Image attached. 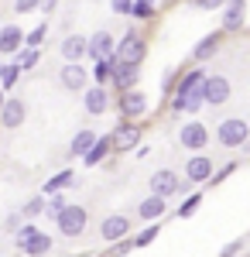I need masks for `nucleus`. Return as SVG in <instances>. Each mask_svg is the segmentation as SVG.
<instances>
[{"mask_svg": "<svg viewBox=\"0 0 250 257\" xmlns=\"http://www.w3.org/2000/svg\"><path fill=\"white\" fill-rule=\"evenodd\" d=\"M206 79L209 72L202 65H192L178 76V86L172 93V113H182V117H195L202 106H206Z\"/></svg>", "mask_w": 250, "mask_h": 257, "instance_id": "f257e3e1", "label": "nucleus"}, {"mask_svg": "<svg viewBox=\"0 0 250 257\" xmlns=\"http://www.w3.org/2000/svg\"><path fill=\"white\" fill-rule=\"evenodd\" d=\"M216 144L226 151H243L250 144V123L243 117H226L216 123Z\"/></svg>", "mask_w": 250, "mask_h": 257, "instance_id": "f03ea898", "label": "nucleus"}, {"mask_svg": "<svg viewBox=\"0 0 250 257\" xmlns=\"http://www.w3.org/2000/svg\"><path fill=\"white\" fill-rule=\"evenodd\" d=\"M144 59H148V38L137 31V28H131L123 38H120V45H116V59L120 65H144Z\"/></svg>", "mask_w": 250, "mask_h": 257, "instance_id": "7ed1b4c3", "label": "nucleus"}, {"mask_svg": "<svg viewBox=\"0 0 250 257\" xmlns=\"http://www.w3.org/2000/svg\"><path fill=\"white\" fill-rule=\"evenodd\" d=\"M18 247H21L24 257H45L52 247H55V240H52V233L38 230L35 223H24V230L18 233Z\"/></svg>", "mask_w": 250, "mask_h": 257, "instance_id": "20e7f679", "label": "nucleus"}, {"mask_svg": "<svg viewBox=\"0 0 250 257\" xmlns=\"http://www.w3.org/2000/svg\"><path fill=\"white\" fill-rule=\"evenodd\" d=\"M209 141H212V131L202 120H185V123L178 127V144H182L185 151H192V155H206Z\"/></svg>", "mask_w": 250, "mask_h": 257, "instance_id": "39448f33", "label": "nucleus"}, {"mask_svg": "<svg viewBox=\"0 0 250 257\" xmlns=\"http://www.w3.org/2000/svg\"><path fill=\"white\" fill-rule=\"evenodd\" d=\"M86 226H89V213H86V206H76V202H72V206H69V209L55 219V230L65 240L82 237V233H86Z\"/></svg>", "mask_w": 250, "mask_h": 257, "instance_id": "423d86ee", "label": "nucleus"}, {"mask_svg": "<svg viewBox=\"0 0 250 257\" xmlns=\"http://www.w3.org/2000/svg\"><path fill=\"white\" fill-rule=\"evenodd\" d=\"M148 189H151V196H161V199H172L178 192H185L189 185H185V178L172 172V168H158L151 178H148Z\"/></svg>", "mask_w": 250, "mask_h": 257, "instance_id": "0eeeda50", "label": "nucleus"}, {"mask_svg": "<svg viewBox=\"0 0 250 257\" xmlns=\"http://www.w3.org/2000/svg\"><path fill=\"white\" fill-rule=\"evenodd\" d=\"M110 141H113V155H131V151H141V123H131V120H120L113 127V134H110Z\"/></svg>", "mask_w": 250, "mask_h": 257, "instance_id": "6e6552de", "label": "nucleus"}, {"mask_svg": "<svg viewBox=\"0 0 250 257\" xmlns=\"http://www.w3.org/2000/svg\"><path fill=\"white\" fill-rule=\"evenodd\" d=\"M148 110H151V103H148V96H144V89H131V93H123V96L116 99L120 120L141 123V117H148Z\"/></svg>", "mask_w": 250, "mask_h": 257, "instance_id": "1a4fd4ad", "label": "nucleus"}, {"mask_svg": "<svg viewBox=\"0 0 250 257\" xmlns=\"http://www.w3.org/2000/svg\"><path fill=\"white\" fill-rule=\"evenodd\" d=\"M212 175H216V161L209 155H192L185 161V185H209Z\"/></svg>", "mask_w": 250, "mask_h": 257, "instance_id": "9d476101", "label": "nucleus"}, {"mask_svg": "<svg viewBox=\"0 0 250 257\" xmlns=\"http://www.w3.org/2000/svg\"><path fill=\"white\" fill-rule=\"evenodd\" d=\"M116 45H120V41H116L106 28L93 31V35H89V62H93V65H96V62H113L116 59Z\"/></svg>", "mask_w": 250, "mask_h": 257, "instance_id": "9b49d317", "label": "nucleus"}, {"mask_svg": "<svg viewBox=\"0 0 250 257\" xmlns=\"http://www.w3.org/2000/svg\"><path fill=\"white\" fill-rule=\"evenodd\" d=\"M131 230H134V223H131V216H123V213H113V216L99 219V240H106V243L131 240Z\"/></svg>", "mask_w": 250, "mask_h": 257, "instance_id": "f8f14e48", "label": "nucleus"}, {"mask_svg": "<svg viewBox=\"0 0 250 257\" xmlns=\"http://www.w3.org/2000/svg\"><path fill=\"white\" fill-rule=\"evenodd\" d=\"M58 55L65 59V65H82V59H89V35H65L58 45Z\"/></svg>", "mask_w": 250, "mask_h": 257, "instance_id": "ddd939ff", "label": "nucleus"}, {"mask_svg": "<svg viewBox=\"0 0 250 257\" xmlns=\"http://www.w3.org/2000/svg\"><path fill=\"white\" fill-rule=\"evenodd\" d=\"M58 82L69 93H86L89 82H93V69H86V65H62L58 69Z\"/></svg>", "mask_w": 250, "mask_h": 257, "instance_id": "4468645a", "label": "nucleus"}, {"mask_svg": "<svg viewBox=\"0 0 250 257\" xmlns=\"http://www.w3.org/2000/svg\"><path fill=\"white\" fill-rule=\"evenodd\" d=\"M243 28H247V4H243V0H230V4L223 7L219 31H223V35H236V31H243Z\"/></svg>", "mask_w": 250, "mask_h": 257, "instance_id": "2eb2a0df", "label": "nucleus"}, {"mask_svg": "<svg viewBox=\"0 0 250 257\" xmlns=\"http://www.w3.org/2000/svg\"><path fill=\"white\" fill-rule=\"evenodd\" d=\"M24 41H28V31L21 24H4L0 28V55H21Z\"/></svg>", "mask_w": 250, "mask_h": 257, "instance_id": "dca6fc26", "label": "nucleus"}, {"mask_svg": "<svg viewBox=\"0 0 250 257\" xmlns=\"http://www.w3.org/2000/svg\"><path fill=\"white\" fill-rule=\"evenodd\" d=\"M82 110H86L89 117H103V113L110 110V89H106V86H89V89L82 93Z\"/></svg>", "mask_w": 250, "mask_h": 257, "instance_id": "f3484780", "label": "nucleus"}, {"mask_svg": "<svg viewBox=\"0 0 250 257\" xmlns=\"http://www.w3.org/2000/svg\"><path fill=\"white\" fill-rule=\"evenodd\" d=\"M233 96V82L226 76H209L206 79V106H223Z\"/></svg>", "mask_w": 250, "mask_h": 257, "instance_id": "a211bd4d", "label": "nucleus"}, {"mask_svg": "<svg viewBox=\"0 0 250 257\" xmlns=\"http://www.w3.org/2000/svg\"><path fill=\"white\" fill-rule=\"evenodd\" d=\"M137 82H141V69L137 65H120V62H113V82L110 86H113L120 96L137 89Z\"/></svg>", "mask_w": 250, "mask_h": 257, "instance_id": "6ab92c4d", "label": "nucleus"}, {"mask_svg": "<svg viewBox=\"0 0 250 257\" xmlns=\"http://www.w3.org/2000/svg\"><path fill=\"white\" fill-rule=\"evenodd\" d=\"M24 120H28V106H24V99L11 96V99H7V106L0 110V127H4V131H18Z\"/></svg>", "mask_w": 250, "mask_h": 257, "instance_id": "aec40b11", "label": "nucleus"}, {"mask_svg": "<svg viewBox=\"0 0 250 257\" xmlns=\"http://www.w3.org/2000/svg\"><path fill=\"white\" fill-rule=\"evenodd\" d=\"M165 209H168V199H161V196H144L141 202H137V219H144L148 226H151V223H161Z\"/></svg>", "mask_w": 250, "mask_h": 257, "instance_id": "412c9836", "label": "nucleus"}, {"mask_svg": "<svg viewBox=\"0 0 250 257\" xmlns=\"http://www.w3.org/2000/svg\"><path fill=\"white\" fill-rule=\"evenodd\" d=\"M219 45H223V31H209V35H202V38L195 41V48H192V62H195V65L209 62L212 55L219 52Z\"/></svg>", "mask_w": 250, "mask_h": 257, "instance_id": "4be33fe9", "label": "nucleus"}, {"mask_svg": "<svg viewBox=\"0 0 250 257\" xmlns=\"http://www.w3.org/2000/svg\"><path fill=\"white\" fill-rule=\"evenodd\" d=\"M99 138H103V134L89 131V127L76 131V138H72V144H69V155H72V158H82V161H86V155L96 148V141H99Z\"/></svg>", "mask_w": 250, "mask_h": 257, "instance_id": "5701e85b", "label": "nucleus"}, {"mask_svg": "<svg viewBox=\"0 0 250 257\" xmlns=\"http://www.w3.org/2000/svg\"><path fill=\"white\" fill-rule=\"evenodd\" d=\"M72 182H76V168H65V172H58V175H52L45 185H41V196H62L65 189H72Z\"/></svg>", "mask_w": 250, "mask_h": 257, "instance_id": "b1692460", "label": "nucleus"}, {"mask_svg": "<svg viewBox=\"0 0 250 257\" xmlns=\"http://www.w3.org/2000/svg\"><path fill=\"white\" fill-rule=\"evenodd\" d=\"M110 155H113V141H110V134H103V138L96 141V148L86 155V161H82V165H86V168H96L99 161H106Z\"/></svg>", "mask_w": 250, "mask_h": 257, "instance_id": "393cba45", "label": "nucleus"}, {"mask_svg": "<svg viewBox=\"0 0 250 257\" xmlns=\"http://www.w3.org/2000/svg\"><path fill=\"white\" fill-rule=\"evenodd\" d=\"M18 79H21L18 62H0V89H4V93H11V89L18 86Z\"/></svg>", "mask_w": 250, "mask_h": 257, "instance_id": "a878e982", "label": "nucleus"}, {"mask_svg": "<svg viewBox=\"0 0 250 257\" xmlns=\"http://www.w3.org/2000/svg\"><path fill=\"white\" fill-rule=\"evenodd\" d=\"M113 82V62H96L93 65V86H110Z\"/></svg>", "mask_w": 250, "mask_h": 257, "instance_id": "bb28decb", "label": "nucleus"}, {"mask_svg": "<svg viewBox=\"0 0 250 257\" xmlns=\"http://www.w3.org/2000/svg\"><path fill=\"white\" fill-rule=\"evenodd\" d=\"M69 206H72V202L65 199V192H62V196H48V206H45V216H48V219H58L62 213H65V209H69Z\"/></svg>", "mask_w": 250, "mask_h": 257, "instance_id": "cd10ccee", "label": "nucleus"}, {"mask_svg": "<svg viewBox=\"0 0 250 257\" xmlns=\"http://www.w3.org/2000/svg\"><path fill=\"white\" fill-rule=\"evenodd\" d=\"M161 233V223H151V226H144V230H137L134 233V247H151L154 240Z\"/></svg>", "mask_w": 250, "mask_h": 257, "instance_id": "c85d7f7f", "label": "nucleus"}, {"mask_svg": "<svg viewBox=\"0 0 250 257\" xmlns=\"http://www.w3.org/2000/svg\"><path fill=\"white\" fill-rule=\"evenodd\" d=\"M45 206H48V199L35 196V199H28V202L21 206V213H24V219H35V216H45Z\"/></svg>", "mask_w": 250, "mask_h": 257, "instance_id": "c756f323", "label": "nucleus"}, {"mask_svg": "<svg viewBox=\"0 0 250 257\" xmlns=\"http://www.w3.org/2000/svg\"><path fill=\"white\" fill-rule=\"evenodd\" d=\"M45 41H48V21L28 31V41H24V48H38V52H41V45H45Z\"/></svg>", "mask_w": 250, "mask_h": 257, "instance_id": "7c9ffc66", "label": "nucleus"}, {"mask_svg": "<svg viewBox=\"0 0 250 257\" xmlns=\"http://www.w3.org/2000/svg\"><path fill=\"white\" fill-rule=\"evenodd\" d=\"M14 62H18V69H21V72H31V69H35V65L41 62V52H38V48H24V52H21V55H18Z\"/></svg>", "mask_w": 250, "mask_h": 257, "instance_id": "2f4dec72", "label": "nucleus"}, {"mask_svg": "<svg viewBox=\"0 0 250 257\" xmlns=\"http://www.w3.org/2000/svg\"><path fill=\"white\" fill-rule=\"evenodd\" d=\"M131 18H134V21H151V18H158V4H151V0H137Z\"/></svg>", "mask_w": 250, "mask_h": 257, "instance_id": "473e14b6", "label": "nucleus"}, {"mask_svg": "<svg viewBox=\"0 0 250 257\" xmlns=\"http://www.w3.org/2000/svg\"><path fill=\"white\" fill-rule=\"evenodd\" d=\"M199 206H202V192H189V196H185V202L178 206V219H189Z\"/></svg>", "mask_w": 250, "mask_h": 257, "instance_id": "72a5a7b5", "label": "nucleus"}, {"mask_svg": "<svg viewBox=\"0 0 250 257\" xmlns=\"http://www.w3.org/2000/svg\"><path fill=\"white\" fill-rule=\"evenodd\" d=\"M236 168H240V161H226V165H219V168H216V175H212V182H209V185H223V182H226V178H230L233 172H236Z\"/></svg>", "mask_w": 250, "mask_h": 257, "instance_id": "f704fd0d", "label": "nucleus"}, {"mask_svg": "<svg viewBox=\"0 0 250 257\" xmlns=\"http://www.w3.org/2000/svg\"><path fill=\"white\" fill-rule=\"evenodd\" d=\"M131 250H137V247H134V237H131V240H120V243H113V247H110V250H106L103 257H127Z\"/></svg>", "mask_w": 250, "mask_h": 257, "instance_id": "c9c22d12", "label": "nucleus"}, {"mask_svg": "<svg viewBox=\"0 0 250 257\" xmlns=\"http://www.w3.org/2000/svg\"><path fill=\"white\" fill-rule=\"evenodd\" d=\"M243 250H250V247L243 243V237H240V240H230V243H226V247L219 250V257H240Z\"/></svg>", "mask_w": 250, "mask_h": 257, "instance_id": "e433bc0d", "label": "nucleus"}, {"mask_svg": "<svg viewBox=\"0 0 250 257\" xmlns=\"http://www.w3.org/2000/svg\"><path fill=\"white\" fill-rule=\"evenodd\" d=\"M21 219H24V213H11V216L4 219V230H7V233H14V237H18L21 230H24V223H21Z\"/></svg>", "mask_w": 250, "mask_h": 257, "instance_id": "4c0bfd02", "label": "nucleus"}, {"mask_svg": "<svg viewBox=\"0 0 250 257\" xmlns=\"http://www.w3.org/2000/svg\"><path fill=\"white\" fill-rule=\"evenodd\" d=\"M35 11H41L38 0H18V4H14V14H18V18H24V14H35Z\"/></svg>", "mask_w": 250, "mask_h": 257, "instance_id": "58836bf2", "label": "nucleus"}, {"mask_svg": "<svg viewBox=\"0 0 250 257\" xmlns=\"http://www.w3.org/2000/svg\"><path fill=\"white\" fill-rule=\"evenodd\" d=\"M134 4H137V0H113L110 11H113V14H123V18H131V14H134Z\"/></svg>", "mask_w": 250, "mask_h": 257, "instance_id": "ea45409f", "label": "nucleus"}, {"mask_svg": "<svg viewBox=\"0 0 250 257\" xmlns=\"http://www.w3.org/2000/svg\"><path fill=\"white\" fill-rule=\"evenodd\" d=\"M195 7H199V11H223L226 4H219V0H199Z\"/></svg>", "mask_w": 250, "mask_h": 257, "instance_id": "a19ab883", "label": "nucleus"}, {"mask_svg": "<svg viewBox=\"0 0 250 257\" xmlns=\"http://www.w3.org/2000/svg\"><path fill=\"white\" fill-rule=\"evenodd\" d=\"M55 11H58L55 0H45V4H41V14H45V18H48V14H55Z\"/></svg>", "mask_w": 250, "mask_h": 257, "instance_id": "79ce46f5", "label": "nucleus"}, {"mask_svg": "<svg viewBox=\"0 0 250 257\" xmlns=\"http://www.w3.org/2000/svg\"><path fill=\"white\" fill-rule=\"evenodd\" d=\"M7 99H11V96H7V93H4V89H0V110H4V106H7Z\"/></svg>", "mask_w": 250, "mask_h": 257, "instance_id": "37998d69", "label": "nucleus"}, {"mask_svg": "<svg viewBox=\"0 0 250 257\" xmlns=\"http://www.w3.org/2000/svg\"><path fill=\"white\" fill-rule=\"evenodd\" d=\"M247 257H250V250H247Z\"/></svg>", "mask_w": 250, "mask_h": 257, "instance_id": "c03bdc74", "label": "nucleus"}, {"mask_svg": "<svg viewBox=\"0 0 250 257\" xmlns=\"http://www.w3.org/2000/svg\"><path fill=\"white\" fill-rule=\"evenodd\" d=\"M0 28H4V24H0Z\"/></svg>", "mask_w": 250, "mask_h": 257, "instance_id": "a18cd8bd", "label": "nucleus"}]
</instances>
